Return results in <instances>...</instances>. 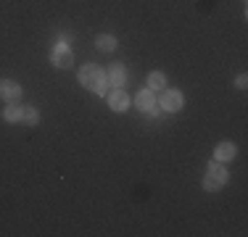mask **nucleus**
<instances>
[{"label":"nucleus","instance_id":"obj_15","mask_svg":"<svg viewBox=\"0 0 248 237\" xmlns=\"http://www.w3.org/2000/svg\"><path fill=\"white\" fill-rule=\"evenodd\" d=\"M69 40H72V37H69V34H58V40H56V43H58V45H66Z\"/></svg>","mask_w":248,"mask_h":237},{"label":"nucleus","instance_id":"obj_2","mask_svg":"<svg viewBox=\"0 0 248 237\" xmlns=\"http://www.w3.org/2000/svg\"><path fill=\"white\" fill-rule=\"evenodd\" d=\"M227 169L219 163V161H214V163H209V169H206V174H203V190H209V193H217V190H222L224 185H227Z\"/></svg>","mask_w":248,"mask_h":237},{"label":"nucleus","instance_id":"obj_9","mask_svg":"<svg viewBox=\"0 0 248 237\" xmlns=\"http://www.w3.org/2000/svg\"><path fill=\"white\" fill-rule=\"evenodd\" d=\"M235 153H238L235 142H219V145H217V150H214V161H219V163H224V161H232V158H235Z\"/></svg>","mask_w":248,"mask_h":237},{"label":"nucleus","instance_id":"obj_14","mask_svg":"<svg viewBox=\"0 0 248 237\" xmlns=\"http://www.w3.org/2000/svg\"><path fill=\"white\" fill-rule=\"evenodd\" d=\"M246 82H248V79H246V74H240L238 79H235V87H240V90H243V87H246Z\"/></svg>","mask_w":248,"mask_h":237},{"label":"nucleus","instance_id":"obj_3","mask_svg":"<svg viewBox=\"0 0 248 237\" xmlns=\"http://www.w3.org/2000/svg\"><path fill=\"white\" fill-rule=\"evenodd\" d=\"M135 105H138L143 114H148L151 118L158 116V111H156V95H153V90H148V87L135 95Z\"/></svg>","mask_w":248,"mask_h":237},{"label":"nucleus","instance_id":"obj_11","mask_svg":"<svg viewBox=\"0 0 248 237\" xmlns=\"http://www.w3.org/2000/svg\"><path fill=\"white\" fill-rule=\"evenodd\" d=\"M164 85H167V76L161 74V71H151L148 74V90H164Z\"/></svg>","mask_w":248,"mask_h":237},{"label":"nucleus","instance_id":"obj_8","mask_svg":"<svg viewBox=\"0 0 248 237\" xmlns=\"http://www.w3.org/2000/svg\"><path fill=\"white\" fill-rule=\"evenodd\" d=\"M106 82H108L111 87H122V85H127V69H124L122 63H114V66L106 71Z\"/></svg>","mask_w":248,"mask_h":237},{"label":"nucleus","instance_id":"obj_5","mask_svg":"<svg viewBox=\"0 0 248 237\" xmlns=\"http://www.w3.org/2000/svg\"><path fill=\"white\" fill-rule=\"evenodd\" d=\"M108 105L111 111H116V114H122V111L129 108V95L122 90V87H114V90L108 92Z\"/></svg>","mask_w":248,"mask_h":237},{"label":"nucleus","instance_id":"obj_4","mask_svg":"<svg viewBox=\"0 0 248 237\" xmlns=\"http://www.w3.org/2000/svg\"><path fill=\"white\" fill-rule=\"evenodd\" d=\"M50 63H53V66H58V69H69L74 63V53L69 50L66 45H56L50 50Z\"/></svg>","mask_w":248,"mask_h":237},{"label":"nucleus","instance_id":"obj_10","mask_svg":"<svg viewBox=\"0 0 248 237\" xmlns=\"http://www.w3.org/2000/svg\"><path fill=\"white\" fill-rule=\"evenodd\" d=\"M21 121H24L27 127H37V121H40L37 108H32V105H24V108H21Z\"/></svg>","mask_w":248,"mask_h":237},{"label":"nucleus","instance_id":"obj_6","mask_svg":"<svg viewBox=\"0 0 248 237\" xmlns=\"http://www.w3.org/2000/svg\"><path fill=\"white\" fill-rule=\"evenodd\" d=\"M0 98L8 100V103H19L21 100V85L11 79H0Z\"/></svg>","mask_w":248,"mask_h":237},{"label":"nucleus","instance_id":"obj_1","mask_svg":"<svg viewBox=\"0 0 248 237\" xmlns=\"http://www.w3.org/2000/svg\"><path fill=\"white\" fill-rule=\"evenodd\" d=\"M79 82H82V85H85L90 92H95V95H106V90H108L106 74L95 66V63H87V66L79 69Z\"/></svg>","mask_w":248,"mask_h":237},{"label":"nucleus","instance_id":"obj_12","mask_svg":"<svg viewBox=\"0 0 248 237\" xmlns=\"http://www.w3.org/2000/svg\"><path fill=\"white\" fill-rule=\"evenodd\" d=\"M21 108H24V105H16V103L5 105L3 118H5V121H21Z\"/></svg>","mask_w":248,"mask_h":237},{"label":"nucleus","instance_id":"obj_7","mask_svg":"<svg viewBox=\"0 0 248 237\" xmlns=\"http://www.w3.org/2000/svg\"><path fill=\"white\" fill-rule=\"evenodd\" d=\"M161 108L169 111V114H174V111L182 108V92L180 90H167L161 95Z\"/></svg>","mask_w":248,"mask_h":237},{"label":"nucleus","instance_id":"obj_13","mask_svg":"<svg viewBox=\"0 0 248 237\" xmlns=\"http://www.w3.org/2000/svg\"><path fill=\"white\" fill-rule=\"evenodd\" d=\"M95 45H98V50H106V53H111V50L116 47V40L111 37V34H98Z\"/></svg>","mask_w":248,"mask_h":237}]
</instances>
